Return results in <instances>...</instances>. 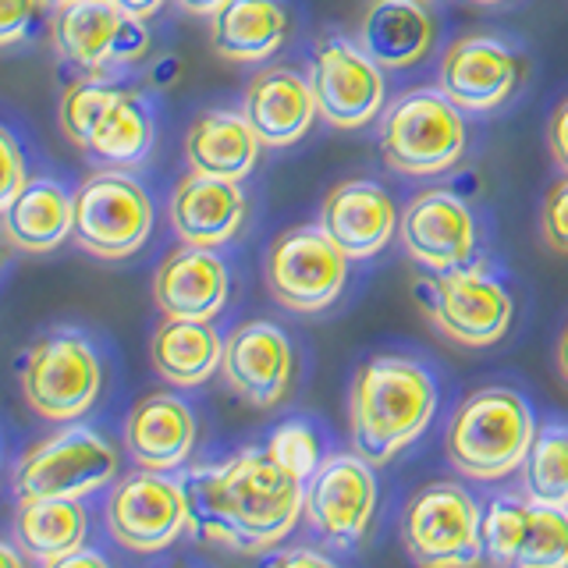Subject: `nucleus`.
Instances as JSON below:
<instances>
[{
  "label": "nucleus",
  "instance_id": "nucleus-1",
  "mask_svg": "<svg viewBox=\"0 0 568 568\" xmlns=\"http://www.w3.org/2000/svg\"><path fill=\"white\" fill-rule=\"evenodd\" d=\"M189 529L242 555L281 544L302 519L306 487L284 473L266 448H245L224 466H203L182 476Z\"/></svg>",
  "mask_w": 568,
  "mask_h": 568
},
{
  "label": "nucleus",
  "instance_id": "nucleus-2",
  "mask_svg": "<svg viewBox=\"0 0 568 568\" xmlns=\"http://www.w3.org/2000/svg\"><path fill=\"white\" fill-rule=\"evenodd\" d=\"M437 413V384L419 363L377 355L363 363L348 390L352 452L369 466H384L408 448Z\"/></svg>",
  "mask_w": 568,
  "mask_h": 568
},
{
  "label": "nucleus",
  "instance_id": "nucleus-3",
  "mask_svg": "<svg viewBox=\"0 0 568 568\" xmlns=\"http://www.w3.org/2000/svg\"><path fill=\"white\" fill-rule=\"evenodd\" d=\"M532 437L537 423L519 390L484 387L455 408L444 455L469 479H505L523 469Z\"/></svg>",
  "mask_w": 568,
  "mask_h": 568
},
{
  "label": "nucleus",
  "instance_id": "nucleus-4",
  "mask_svg": "<svg viewBox=\"0 0 568 568\" xmlns=\"http://www.w3.org/2000/svg\"><path fill=\"white\" fill-rule=\"evenodd\" d=\"M377 142L390 171L434 178L452 171L466 153V121L440 89H416L384 111Z\"/></svg>",
  "mask_w": 568,
  "mask_h": 568
},
{
  "label": "nucleus",
  "instance_id": "nucleus-5",
  "mask_svg": "<svg viewBox=\"0 0 568 568\" xmlns=\"http://www.w3.org/2000/svg\"><path fill=\"white\" fill-rule=\"evenodd\" d=\"M153 231V203L135 178L100 171L71 195V235L100 260H124L146 245Z\"/></svg>",
  "mask_w": 568,
  "mask_h": 568
},
{
  "label": "nucleus",
  "instance_id": "nucleus-6",
  "mask_svg": "<svg viewBox=\"0 0 568 568\" xmlns=\"http://www.w3.org/2000/svg\"><path fill=\"white\" fill-rule=\"evenodd\" d=\"M426 316L455 345L487 348L497 345L511 327V295L479 266H455L423 281Z\"/></svg>",
  "mask_w": 568,
  "mask_h": 568
},
{
  "label": "nucleus",
  "instance_id": "nucleus-7",
  "mask_svg": "<svg viewBox=\"0 0 568 568\" xmlns=\"http://www.w3.org/2000/svg\"><path fill=\"white\" fill-rule=\"evenodd\" d=\"M348 256L324 227H288L263 260V281L271 295L292 313H320L342 295Z\"/></svg>",
  "mask_w": 568,
  "mask_h": 568
},
{
  "label": "nucleus",
  "instance_id": "nucleus-8",
  "mask_svg": "<svg viewBox=\"0 0 568 568\" xmlns=\"http://www.w3.org/2000/svg\"><path fill=\"white\" fill-rule=\"evenodd\" d=\"M479 511L476 497L458 484H430L423 487L405 508L402 540L408 558L419 565L448 568V565H476L484 558L479 544Z\"/></svg>",
  "mask_w": 568,
  "mask_h": 568
},
{
  "label": "nucleus",
  "instance_id": "nucleus-9",
  "mask_svg": "<svg viewBox=\"0 0 568 568\" xmlns=\"http://www.w3.org/2000/svg\"><path fill=\"white\" fill-rule=\"evenodd\" d=\"M26 402L53 423L89 413L100 395V359L79 334H50L36 342L22 366Z\"/></svg>",
  "mask_w": 568,
  "mask_h": 568
},
{
  "label": "nucleus",
  "instance_id": "nucleus-10",
  "mask_svg": "<svg viewBox=\"0 0 568 568\" xmlns=\"http://www.w3.org/2000/svg\"><path fill=\"white\" fill-rule=\"evenodd\" d=\"M118 473V455L97 430L68 426L18 462L14 490L18 497H82L111 484Z\"/></svg>",
  "mask_w": 568,
  "mask_h": 568
},
{
  "label": "nucleus",
  "instance_id": "nucleus-11",
  "mask_svg": "<svg viewBox=\"0 0 568 568\" xmlns=\"http://www.w3.org/2000/svg\"><path fill=\"white\" fill-rule=\"evenodd\" d=\"M106 529L121 547L139 550V555L171 547L189 529L182 479H168L156 469L124 476L106 501Z\"/></svg>",
  "mask_w": 568,
  "mask_h": 568
},
{
  "label": "nucleus",
  "instance_id": "nucleus-12",
  "mask_svg": "<svg viewBox=\"0 0 568 568\" xmlns=\"http://www.w3.org/2000/svg\"><path fill=\"white\" fill-rule=\"evenodd\" d=\"M377 511V476L363 455H334L306 479L302 515L331 547H355Z\"/></svg>",
  "mask_w": 568,
  "mask_h": 568
},
{
  "label": "nucleus",
  "instance_id": "nucleus-13",
  "mask_svg": "<svg viewBox=\"0 0 568 568\" xmlns=\"http://www.w3.org/2000/svg\"><path fill=\"white\" fill-rule=\"evenodd\" d=\"M310 85L316 97V114L334 129H363L384 111V75L359 43L345 36H324L313 53Z\"/></svg>",
  "mask_w": 568,
  "mask_h": 568
},
{
  "label": "nucleus",
  "instance_id": "nucleus-14",
  "mask_svg": "<svg viewBox=\"0 0 568 568\" xmlns=\"http://www.w3.org/2000/svg\"><path fill=\"white\" fill-rule=\"evenodd\" d=\"M53 43L64 61L97 75L111 61H135L150 47L142 18L124 14L114 0H61L53 18Z\"/></svg>",
  "mask_w": 568,
  "mask_h": 568
},
{
  "label": "nucleus",
  "instance_id": "nucleus-15",
  "mask_svg": "<svg viewBox=\"0 0 568 568\" xmlns=\"http://www.w3.org/2000/svg\"><path fill=\"white\" fill-rule=\"evenodd\" d=\"M519 85V58L494 36H462L440 58L437 89L462 114H487Z\"/></svg>",
  "mask_w": 568,
  "mask_h": 568
},
{
  "label": "nucleus",
  "instance_id": "nucleus-16",
  "mask_svg": "<svg viewBox=\"0 0 568 568\" xmlns=\"http://www.w3.org/2000/svg\"><path fill=\"white\" fill-rule=\"evenodd\" d=\"M405 253L430 274L466 266L476 253V221L469 206L448 189H426L405 206L398 221Z\"/></svg>",
  "mask_w": 568,
  "mask_h": 568
},
{
  "label": "nucleus",
  "instance_id": "nucleus-17",
  "mask_svg": "<svg viewBox=\"0 0 568 568\" xmlns=\"http://www.w3.org/2000/svg\"><path fill=\"white\" fill-rule=\"evenodd\" d=\"M292 342L271 320H248L227 334L221 373L227 387L253 408H274L292 387Z\"/></svg>",
  "mask_w": 568,
  "mask_h": 568
},
{
  "label": "nucleus",
  "instance_id": "nucleus-18",
  "mask_svg": "<svg viewBox=\"0 0 568 568\" xmlns=\"http://www.w3.org/2000/svg\"><path fill=\"white\" fill-rule=\"evenodd\" d=\"M320 227L348 260H369L395 239L398 210L387 189L366 178H352L327 192L320 206Z\"/></svg>",
  "mask_w": 568,
  "mask_h": 568
},
{
  "label": "nucleus",
  "instance_id": "nucleus-19",
  "mask_svg": "<svg viewBox=\"0 0 568 568\" xmlns=\"http://www.w3.org/2000/svg\"><path fill=\"white\" fill-rule=\"evenodd\" d=\"M245 221V192L239 182L192 171L171 195V227L185 245H224Z\"/></svg>",
  "mask_w": 568,
  "mask_h": 568
},
{
  "label": "nucleus",
  "instance_id": "nucleus-20",
  "mask_svg": "<svg viewBox=\"0 0 568 568\" xmlns=\"http://www.w3.org/2000/svg\"><path fill=\"white\" fill-rule=\"evenodd\" d=\"M227 266L203 245H185L156 266L153 298L164 316L213 320L227 302Z\"/></svg>",
  "mask_w": 568,
  "mask_h": 568
},
{
  "label": "nucleus",
  "instance_id": "nucleus-21",
  "mask_svg": "<svg viewBox=\"0 0 568 568\" xmlns=\"http://www.w3.org/2000/svg\"><path fill=\"white\" fill-rule=\"evenodd\" d=\"M242 114L263 146H292L316 118L313 85L292 68H266L248 82Z\"/></svg>",
  "mask_w": 568,
  "mask_h": 568
},
{
  "label": "nucleus",
  "instance_id": "nucleus-22",
  "mask_svg": "<svg viewBox=\"0 0 568 568\" xmlns=\"http://www.w3.org/2000/svg\"><path fill=\"white\" fill-rule=\"evenodd\" d=\"M124 448L139 462V469L171 473L185 466L195 448L192 408L182 398L168 395V390L146 395L124 423Z\"/></svg>",
  "mask_w": 568,
  "mask_h": 568
},
{
  "label": "nucleus",
  "instance_id": "nucleus-23",
  "mask_svg": "<svg viewBox=\"0 0 568 568\" xmlns=\"http://www.w3.org/2000/svg\"><path fill=\"white\" fill-rule=\"evenodd\" d=\"M355 40L381 68H413L434 47V18L423 0H373L359 18Z\"/></svg>",
  "mask_w": 568,
  "mask_h": 568
},
{
  "label": "nucleus",
  "instance_id": "nucleus-24",
  "mask_svg": "<svg viewBox=\"0 0 568 568\" xmlns=\"http://www.w3.org/2000/svg\"><path fill=\"white\" fill-rule=\"evenodd\" d=\"M210 18V43L227 61L253 64L274 58L288 40V11L281 0H227Z\"/></svg>",
  "mask_w": 568,
  "mask_h": 568
},
{
  "label": "nucleus",
  "instance_id": "nucleus-25",
  "mask_svg": "<svg viewBox=\"0 0 568 568\" xmlns=\"http://www.w3.org/2000/svg\"><path fill=\"white\" fill-rule=\"evenodd\" d=\"M221 359H224V337L213 331L210 320L168 316L153 331L150 363L160 377L178 387H195L210 381L221 369Z\"/></svg>",
  "mask_w": 568,
  "mask_h": 568
},
{
  "label": "nucleus",
  "instance_id": "nucleus-26",
  "mask_svg": "<svg viewBox=\"0 0 568 568\" xmlns=\"http://www.w3.org/2000/svg\"><path fill=\"white\" fill-rule=\"evenodd\" d=\"M256 132L248 129L245 114L235 111H210L192 124L185 135V160L192 171L242 182L260 160Z\"/></svg>",
  "mask_w": 568,
  "mask_h": 568
},
{
  "label": "nucleus",
  "instance_id": "nucleus-27",
  "mask_svg": "<svg viewBox=\"0 0 568 568\" xmlns=\"http://www.w3.org/2000/svg\"><path fill=\"white\" fill-rule=\"evenodd\" d=\"M8 242L26 253H50L71 235V195L58 182H26L0 213Z\"/></svg>",
  "mask_w": 568,
  "mask_h": 568
},
{
  "label": "nucleus",
  "instance_id": "nucleus-28",
  "mask_svg": "<svg viewBox=\"0 0 568 568\" xmlns=\"http://www.w3.org/2000/svg\"><path fill=\"white\" fill-rule=\"evenodd\" d=\"M85 508L79 497H22L14 515V537L29 558L58 565L61 555L85 540Z\"/></svg>",
  "mask_w": 568,
  "mask_h": 568
},
{
  "label": "nucleus",
  "instance_id": "nucleus-29",
  "mask_svg": "<svg viewBox=\"0 0 568 568\" xmlns=\"http://www.w3.org/2000/svg\"><path fill=\"white\" fill-rule=\"evenodd\" d=\"M153 146V121L146 103L135 93H118L111 111L97 124L93 139H89V153H97L106 164H139Z\"/></svg>",
  "mask_w": 568,
  "mask_h": 568
},
{
  "label": "nucleus",
  "instance_id": "nucleus-30",
  "mask_svg": "<svg viewBox=\"0 0 568 568\" xmlns=\"http://www.w3.org/2000/svg\"><path fill=\"white\" fill-rule=\"evenodd\" d=\"M523 490L537 505H568V430H537L523 462Z\"/></svg>",
  "mask_w": 568,
  "mask_h": 568
},
{
  "label": "nucleus",
  "instance_id": "nucleus-31",
  "mask_svg": "<svg viewBox=\"0 0 568 568\" xmlns=\"http://www.w3.org/2000/svg\"><path fill=\"white\" fill-rule=\"evenodd\" d=\"M519 568H568V505H537L529 501L526 537L519 555Z\"/></svg>",
  "mask_w": 568,
  "mask_h": 568
},
{
  "label": "nucleus",
  "instance_id": "nucleus-32",
  "mask_svg": "<svg viewBox=\"0 0 568 568\" xmlns=\"http://www.w3.org/2000/svg\"><path fill=\"white\" fill-rule=\"evenodd\" d=\"M121 89L100 79H79L64 89L61 106H58V121L64 135L75 142V146L89 150V139H93L97 124L103 121V114L111 111V103L118 100Z\"/></svg>",
  "mask_w": 568,
  "mask_h": 568
},
{
  "label": "nucleus",
  "instance_id": "nucleus-33",
  "mask_svg": "<svg viewBox=\"0 0 568 568\" xmlns=\"http://www.w3.org/2000/svg\"><path fill=\"white\" fill-rule=\"evenodd\" d=\"M526 515L529 505L519 497H494L487 505L484 519H479V544H484V555L490 561L515 565L523 537H526Z\"/></svg>",
  "mask_w": 568,
  "mask_h": 568
},
{
  "label": "nucleus",
  "instance_id": "nucleus-34",
  "mask_svg": "<svg viewBox=\"0 0 568 568\" xmlns=\"http://www.w3.org/2000/svg\"><path fill=\"white\" fill-rule=\"evenodd\" d=\"M266 455H271L284 473H292L295 479H306L320 469V437L313 426L306 423H281L277 430L266 440Z\"/></svg>",
  "mask_w": 568,
  "mask_h": 568
},
{
  "label": "nucleus",
  "instance_id": "nucleus-35",
  "mask_svg": "<svg viewBox=\"0 0 568 568\" xmlns=\"http://www.w3.org/2000/svg\"><path fill=\"white\" fill-rule=\"evenodd\" d=\"M540 221H544V242L555 248V253L568 256V174H565V182H558L547 192Z\"/></svg>",
  "mask_w": 568,
  "mask_h": 568
},
{
  "label": "nucleus",
  "instance_id": "nucleus-36",
  "mask_svg": "<svg viewBox=\"0 0 568 568\" xmlns=\"http://www.w3.org/2000/svg\"><path fill=\"white\" fill-rule=\"evenodd\" d=\"M47 0H0V47H8L32 29Z\"/></svg>",
  "mask_w": 568,
  "mask_h": 568
},
{
  "label": "nucleus",
  "instance_id": "nucleus-37",
  "mask_svg": "<svg viewBox=\"0 0 568 568\" xmlns=\"http://www.w3.org/2000/svg\"><path fill=\"white\" fill-rule=\"evenodd\" d=\"M26 185V164L22 153H18L14 139L8 129H0V213L14 200V192Z\"/></svg>",
  "mask_w": 568,
  "mask_h": 568
},
{
  "label": "nucleus",
  "instance_id": "nucleus-38",
  "mask_svg": "<svg viewBox=\"0 0 568 568\" xmlns=\"http://www.w3.org/2000/svg\"><path fill=\"white\" fill-rule=\"evenodd\" d=\"M547 150L555 156V164L568 174V100L547 121Z\"/></svg>",
  "mask_w": 568,
  "mask_h": 568
},
{
  "label": "nucleus",
  "instance_id": "nucleus-39",
  "mask_svg": "<svg viewBox=\"0 0 568 568\" xmlns=\"http://www.w3.org/2000/svg\"><path fill=\"white\" fill-rule=\"evenodd\" d=\"M85 565H93V568H103V555H97V550H82V544L75 550H68V555L58 558V565L53 568H85Z\"/></svg>",
  "mask_w": 568,
  "mask_h": 568
},
{
  "label": "nucleus",
  "instance_id": "nucleus-40",
  "mask_svg": "<svg viewBox=\"0 0 568 568\" xmlns=\"http://www.w3.org/2000/svg\"><path fill=\"white\" fill-rule=\"evenodd\" d=\"M274 565H313V568H327L331 561L320 555V550H288V555H277Z\"/></svg>",
  "mask_w": 568,
  "mask_h": 568
},
{
  "label": "nucleus",
  "instance_id": "nucleus-41",
  "mask_svg": "<svg viewBox=\"0 0 568 568\" xmlns=\"http://www.w3.org/2000/svg\"><path fill=\"white\" fill-rule=\"evenodd\" d=\"M114 4H118L124 14L142 18V22H146L150 14H156L160 8H164V0H114Z\"/></svg>",
  "mask_w": 568,
  "mask_h": 568
},
{
  "label": "nucleus",
  "instance_id": "nucleus-42",
  "mask_svg": "<svg viewBox=\"0 0 568 568\" xmlns=\"http://www.w3.org/2000/svg\"><path fill=\"white\" fill-rule=\"evenodd\" d=\"M178 8L189 11V14H217L227 0H174Z\"/></svg>",
  "mask_w": 568,
  "mask_h": 568
},
{
  "label": "nucleus",
  "instance_id": "nucleus-43",
  "mask_svg": "<svg viewBox=\"0 0 568 568\" xmlns=\"http://www.w3.org/2000/svg\"><path fill=\"white\" fill-rule=\"evenodd\" d=\"M558 369H561V377L568 381V327H565L561 342H558Z\"/></svg>",
  "mask_w": 568,
  "mask_h": 568
},
{
  "label": "nucleus",
  "instance_id": "nucleus-44",
  "mask_svg": "<svg viewBox=\"0 0 568 568\" xmlns=\"http://www.w3.org/2000/svg\"><path fill=\"white\" fill-rule=\"evenodd\" d=\"M0 565H4V568H18V565H22V555H18V550H11L8 544H0Z\"/></svg>",
  "mask_w": 568,
  "mask_h": 568
},
{
  "label": "nucleus",
  "instance_id": "nucleus-45",
  "mask_svg": "<svg viewBox=\"0 0 568 568\" xmlns=\"http://www.w3.org/2000/svg\"><path fill=\"white\" fill-rule=\"evenodd\" d=\"M473 4H501V0H473Z\"/></svg>",
  "mask_w": 568,
  "mask_h": 568
},
{
  "label": "nucleus",
  "instance_id": "nucleus-46",
  "mask_svg": "<svg viewBox=\"0 0 568 568\" xmlns=\"http://www.w3.org/2000/svg\"><path fill=\"white\" fill-rule=\"evenodd\" d=\"M423 4H426V0H423Z\"/></svg>",
  "mask_w": 568,
  "mask_h": 568
}]
</instances>
